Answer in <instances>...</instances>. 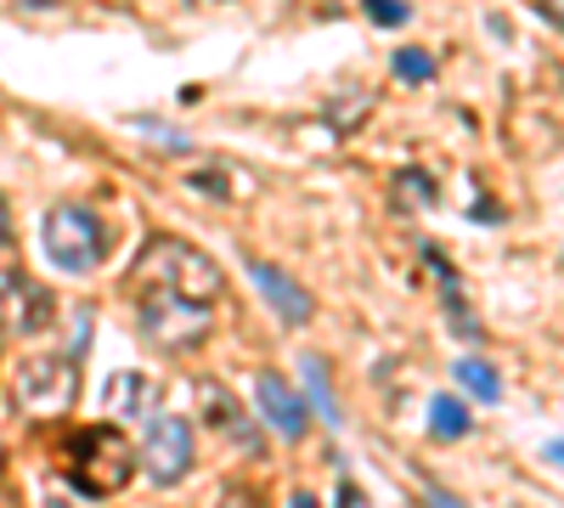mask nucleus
<instances>
[{
  "mask_svg": "<svg viewBox=\"0 0 564 508\" xmlns=\"http://www.w3.org/2000/svg\"><path fill=\"white\" fill-rule=\"evenodd\" d=\"M395 79H406V85H430L435 79V57L430 52H395Z\"/></svg>",
  "mask_w": 564,
  "mask_h": 508,
  "instance_id": "13",
  "label": "nucleus"
},
{
  "mask_svg": "<svg viewBox=\"0 0 564 508\" xmlns=\"http://www.w3.org/2000/svg\"><path fill=\"white\" fill-rule=\"evenodd\" d=\"M452 379H457L468 396H475V401H502V379H497V367H486L480 356H463Z\"/></svg>",
  "mask_w": 564,
  "mask_h": 508,
  "instance_id": "11",
  "label": "nucleus"
},
{
  "mask_svg": "<svg viewBox=\"0 0 564 508\" xmlns=\"http://www.w3.org/2000/svg\"><path fill=\"white\" fill-rule=\"evenodd\" d=\"M412 475H417V491H423V502H430V508H468L463 497H452L446 486H435V480L423 475V469H412Z\"/></svg>",
  "mask_w": 564,
  "mask_h": 508,
  "instance_id": "17",
  "label": "nucleus"
},
{
  "mask_svg": "<svg viewBox=\"0 0 564 508\" xmlns=\"http://www.w3.org/2000/svg\"><path fill=\"white\" fill-rule=\"evenodd\" d=\"M289 508H322V502H316L311 491H294V497H289Z\"/></svg>",
  "mask_w": 564,
  "mask_h": 508,
  "instance_id": "22",
  "label": "nucleus"
},
{
  "mask_svg": "<svg viewBox=\"0 0 564 508\" xmlns=\"http://www.w3.org/2000/svg\"><path fill=\"white\" fill-rule=\"evenodd\" d=\"M12 244V215H7V198H0V249Z\"/></svg>",
  "mask_w": 564,
  "mask_h": 508,
  "instance_id": "21",
  "label": "nucleus"
},
{
  "mask_svg": "<svg viewBox=\"0 0 564 508\" xmlns=\"http://www.w3.org/2000/svg\"><path fill=\"white\" fill-rule=\"evenodd\" d=\"M249 277L260 283V294H265V305L289 322V328H300V322H311V294L294 283L289 271H276V266H265V260H249Z\"/></svg>",
  "mask_w": 564,
  "mask_h": 508,
  "instance_id": "10",
  "label": "nucleus"
},
{
  "mask_svg": "<svg viewBox=\"0 0 564 508\" xmlns=\"http://www.w3.org/2000/svg\"><path fill=\"white\" fill-rule=\"evenodd\" d=\"M430 430H435V441H463L475 424H468V407L457 396H435L430 401Z\"/></svg>",
  "mask_w": 564,
  "mask_h": 508,
  "instance_id": "12",
  "label": "nucleus"
},
{
  "mask_svg": "<svg viewBox=\"0 0 564 508\" xmlns=\"http://www.w3.org/2000/svg\"><path fill=\"white\" fill-rule=\"evenodd\" d=\"M141 334L159 350H198L209 339V305L181 300V294H135Z\"/></svg>",
  "mask_w": 564,
  "mask_h": 508,
  "instance_id": "4",
  "label": "nucleus"
},
{
  "mask_svg": "<svg viewBox=\"0 0 564 508\" xmlns=\"http://www.w3.org/2000/svg\"><path fill=\"white\" fill-rule=\"evenodd\" d=\"M254 401H260L265 424H271L282 441H305V430H311V412H305V401L294 396V385H289V379L260 374V379H254Z\"/></svg>",
  "mask_w": 564,
  "mask_h": 508,
  "instance_id": "7",
  "label": "nucleus"
},
{
  "mask_svg": "<svg viewBox=\"0 0 564 508\" xmlns=\"http://www.w3.org/2000/svg\"><path fill=\"white\" fill-rule=\"evenodd\" d=\"M124 289H130V294H181V300L215 305L220 289H226V277H220V266H215L204 249L181 244V238H153L148 249L135 255Z\"/></svg>",
  "mask_w": 564,
  "mask_h": 508,
  "instance_id": "1",
  "label": "nucleus"
},
{
  "mask_svg": "<svg viewBox=\"0 0 564 508\" xmlns=\"http://www.w3.org/2000/svg\"><path fill=\"white\" fill-rule=\"evenodd\" d=\"M198 419H204L209 430L231 435L238 446H254V430H249V412H243V401L231 396L220 379H198Z\"/></svg>",
  "mask_w": 564,
  "mask_h": 508,
  "instance_id": "8",
  "label": "nucleus"
},
{
  "mask_svg": "<svg viewBox=\"0 0 564 508\" xmlns=\"http://www.w3.org/2000/svg\"><path fill=\"white\" fill-rule=\"evenodd\" d=\"M401 193H412V204H435V181L417 175V170H406V175H401Z\"/></svg>",
  "mask_w": 564,
  "mask_h": 508,
  "instance_id": "18",
  "label": "nucleus"
},
{
  "mask_svg": "<svg viewBox=\"0 0 564 508\" xmlns=\"http://www.w3.org/2000/svg\"><path fill=\"white\" fill-rule=\"evenodd\" d=\"M361 12L379 23V29H401L412 12H406V0H361Z\"/></svg>",
  "mask_w": 564,
  "mask_h": 508,
  "instance_id": "15",
  "label": "nucleus"
},
{
  "mask_svg": "<svg viewBox=\"0 0 564 508\" xmlns=\"http://www.w3.org/2000/svg\"><path fill=\"white\" fill-rule=\"evenodd\" d=\"M18 407L29 412V419H63V412L74 407L79 396V374H74V356H29L18 367Z\"/></svg>",
  "mask_w": 564,
  "mask_h": 508,
  "instance_id": "5",
  "label": "nucleus"
},
{
  "mask_svg": "<svg viewBox=\"0 0 564 508\" xmlns=\"http://www.w3.org/2000/svg\"><path fill=\"white\" fill-rule=\"evenodd\" d=\"M63 475L85 497H119L135 475V446L119 424H90L63 441Z\"/></svg>",
  "mask_w": 564,
  "mask_h": 508,
  "instance_id": "2",
  "label": "nucleus"
},
{
  "mask_svg": "<svg viewBox=\"0 0 564 508\" xmlns=\"http://www.w3.org/2000/svg\"><path fill=\"white\" fill-rule=\"evenodd\" d=\"M108 396H113V407H141L148 401V385H141V374H119Z\"/></svg>",
  "mask_w": 564,
  "mask_h": 508,
  "instance_id": "16",
  "label": "nucleus"
},
{
  "mask_svg": "<svg viewBox=\"0 0 564 508\" xmlns=\"http://www.w3.org/2000/svg\"><path fill=\"white\" fill-rule=\"evenodd\" d=\"M0 464H7V452H0Z\"/></svg>",
  "mask_w": 564,
  "mask_h": 508,
  "instance_id": "23",
  "label": "nucleus"
},
{
  "mask_svg": "<svg viewBox=\"0 0 564 508\" xmlns=\"http://www.w3.org/2000/svg\"><path fill=\"white\" fill-rule=\"evenodd\" d=\"M40 249H45V260H52L57 271L85 277V271L102 266L108 233H102V220L90 215L85 204H57V209H45V220H40Z\"/></svg>",
  "mask_w": 564,
  "mask_h": 508,
  "instance_id": "3",
  "label": "nucleus"
},
{
  "mask_svg": "<svg viewBox=\"0 0 564 508\" xmlns=\"http://www.w3.org/2000/svg\"><path fill=\"white\" fill-rule=\"evenodd\" d=\"M186 181H193V187H198V193H215V198H226V193H231L220 170H193V175H186Z\"/></svg>",
  "mask_w": 564,
  "mask_h": 508,
  "instance_id": "19",
  "label": "nucleus"
},
{
  "mask_svg": "<svg viewBox=\"0 0 564 508\" xmlns=\"http://www.w3.org/2000/svg\"><path fill=\"white\" fill-rule=\"evenodd\" d=\"M334 508H367V497H361V486H339V497H334Z\"/></svg>",
  "mask_w": 564,
  "mask_h": 508,
  "instance_id": "20",
  "label": "nucleus"
},
{
  "mask_svg": "<svg viewBox=\"0 0 564 508\" xmlns=\"http://www.w3.org/2000/svg\"><path fill=\"white\" fill-rule=\"evenodd\" d=\"M45 316H52V294L34 289L23 271H12L7 283H0V322H7V328H18V334H34Z\"/></svg>",
  "mask_w": 564,
  "mask_h": 508,
  "instance_id": "9",
  "label": "nucleus"
},
{
  "mask_svg": "<svg viewBox=\"0 0 564 508\" xmlns=\"http://www.w3.org/2000/svg\"><path fill=\"white\" fill-rule=\"evenodd\" d=\"M305 379H311V396H316V407H322V419H327V424H339V407H334V390H327V367H322L316 356H305Z\"/></svg>",
  "mask_w": 564,
  "mask_h": 508,
  "instance_id": "14",
  "label": "nucleus"
},
{
  "mask_svg": "<svg viewBox=\"0 0 564 508\" xmlns=\"http://www.w3.org/2000/svg\"><path fill=\"white\" fill-rule=\"evenodd\" d=\"M193 457H198L193 424L175 419V412L148 419V435H141V469H148L153 486H181L186 475H193Z\"/></svg>",
  "mask_w": 564,
  "mask_h": 508,
  "instance_id": "6",
  "label": "nucleus"
}]
</instances>
